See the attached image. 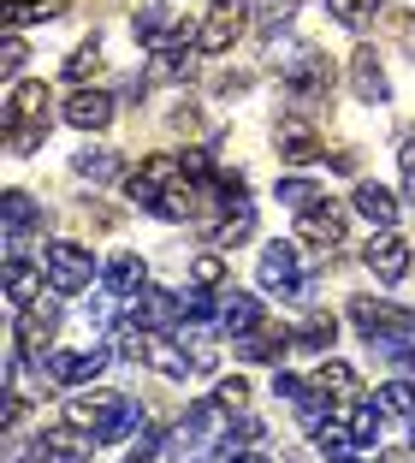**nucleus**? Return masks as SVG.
I'll return each mask as SVG.
<instances>
[{
  "label": "nucleus",
  "mask_w": 415,
  "mask_h": 463,
  "mask_svg": "<svg viewBox=\"0 0 415 463\" xmlns=\"http://www.w3.org/2000/svg\"><path fill=\"white\" fill-rule=\"evenodd\" d=\"M143 286H148V268H143V256H131V250H125V256H113L108 268H101V291H108L113 303L137 298Z\"/></svg>",
  "instance_id": "f3484780"
},
{
  "label": "nucleus",
  "mask_w": 415,
  "mask_h": 463,
  "mask_svg": "<svg viewBox=\"0 0 415 463\" xmlns=\"http://www.w3.org/2000/svg\"><path fill=\"white\" fill-rule=\"evenodd\" d=\"M374 404L386 410V416H415V381H410V374H398V381L374 386Z\"/></svg>",
  "instance_id": "bb28decb"
},
{
  "label": "nucleus",
  "mask_w": 415,
  "mask_h": 463,
  "mask_svg": "<svg viewBox=\"0 0 415 463\" xmlns=\"http://www.w3.org/2000/svg\"><path fill=\"white\" fill-rule=\"evenodd\" d=\"M60 113H66V125H78V131H108V125H113V96H101V90L78 83V90H71V101Z\"/></svg>",
  "instance_id": "4468645a"
},
{
  "label": "nucleus",
  "mask_w": 415,
  "mask_h": 463,
  "mask_svg": "<svg viewBox=\"0 0 415 463\" xmlns=\"http://www.w3.org/2000/svg\"><path fill=\"white\" fill-rule=\"evenodd\" d=\"M291 345H297V339H291V333H273V327H255V333H250V339H238V351H243V356H250V363H279V356H285V351H291Z\"/></svg>",
  "instance_id": "5701e85b"
},
{
  "label": "nucleus",
  "mask_w": 415,
  "mask_h": 463,
  "mask_svg": "<svg viewBox=\"0 0 415 463\" xmlns=\"http://www.w3.org/2000/svg\"><path fill=\"white\" fill-rule=\"evenodd\" d=\"M54 18H66V0H13V6H6V30L54 24Z\"/></svg>",
  "instance_id": "412c9836"
},
{
  "label": "nucleus",
  "mask_w": 415,
  "mask_h": 463,
  "mask_svg": "<svg viewBox=\"0 0 415 463\" xmlns=\"http://www.w3.org/2000/svg\"><path fill=\"white\" fill-rule=\"evenodd\" d=\"M119 351V345H90V351H78L71 356V386H83V381H95L101 368H108V356Z\"/></svg>",
  "instance_id": "7c9ffc66"
},
{
  "label": "nucleus",
  "mask_w": 415,
  "mask_h": 463,
  "mask_svg": "<svg viewBox=\"0 0 415 463\" xmlns=\"http://www.w3.org/2000/svg\"><path fill=\"white\" fill-rule=\"evenodd\" d=\"M255 327H268V321H261V303H255L250 291L226 286V298H220V333H226V339H250Z\"/></svg>",
  "instance_id": "2eb2a0df"
},
{
  "label": "nucleus",
  "mask_w": 415,
  "mask_h": 463,
  "mask_svg": "<svg viewBox=\"0 0 415 463\" xmlns=\"http://www.w3.org/2000/svg\"><path fill=\"white\" fill-rule=\"evenodd\" d=\"M54 327H60V303L54 298H30L24 309H18V321H13V339H18V351H42V345L54 339Z\"/></svg>",
  "instance_id": "f8f14e48"
},
{
  "label": "nucleus",
  "mask_w": 415,
  "mask_h": 463,
  "mask_svg": "<svg viewBox=\"0 0 415 463\" xmlns=\"http://www.w3.org/2000/svg\"><path fill=\"white\" fill-rule=\"evenodd\" d=\"M356 214L368 226H398V196L386 184H356Z\"/></svg>",
  "instance_id": "6ab92c4d"
},
{
  "label": "nucleus",
  "mask_w": 415,
  "mask_h": 463,
  "mask_svg": "<svg viewBox=\"0 0 415 463\" xmlns=\"http://www.w3.org/2000/svg\"><path fill=\"white\" fill-rule=\"evenodd\" d=\"M190 286H202V291H226V256H220V250L196 256V268H190Z\"/></svg>",
  "instance_id": "c756f323"
},
{
  "label": "nucleus",
  "mask_w": 415,
  "mask_h": 463,
  "mask_svg": "<svg viewBox=\"0 0 415 463\" xmlns=\"http://www.w3.org/2000/svg\"><path fill=\"white\" fill-rule=\"evenodd\" d=\"M291 339H297V351H321V356H326V351H333V339H338V321H333L326 309H308L303 327H297Z\"/></svg>",
  "instance_id": "aec40b11"
},
{
  "label": "nucleus",
  "mask_w": 415,
  "mask_h": 463,
  "mask_svg": "<svg viewBox=\"0 0 415 463\" xmlns=\"http://www.w3.org/2000/svg\"><path fill=\"white\" fill-rule=\"evenodd\" d=\"M350 90H356V101H368V108L391 101V83H386V71H380L374 48H356V54H350Z\"/></svg>",
  "instance_id": "dca6fc26"
},
{
  "label": "nucleus",
  "mask_w": 415,
  "mask_h": 463,
  "mask_svg": "<svg viewBox=\"0 0 415 463\" xmlns=\"http://www.w3.org/2000/svg\"><path fill=\"white\" fill-rule=\"evenodd\" d=\"M250 24H255L250 0H214L208 18H202V30H196V48L202 54H231V42H238Z\"/></svg>",
  "instance_id": "39448f33"
},
{
  "label": "nucleus",
  "mask_w": 415,
  "mask_h": 463,
  "mask_svg": "<svg viewBox=\"0 0 415 463\" xmlns=\"http://www.w3.org/2000/svg\"><path fill=\"white\" fill-rule=\"evenodd\" d=\"M30 279H36L30 261L18 256V250H6V303H13V309H24V303H30Z\"/></svg>",
  "instance_id": "c85d7f7f"
},
{
  "label": "nucleus",
  "mask_w": 415,
  "mask_h": 463,
  "mask_svg": "<svg viewBox=\"0 0 415 463\" xmlns=\"http://www.w3.org/2000/svg\"><path fill=\"white\" fill-rule=\"evenodd\" d=\"M308 386H315V392H326V398H356V368H350V363H338V356H326V363H321V374H315V381H308Z\"/></svg>",
  "instance_id": "b1692460"
},
{
  "label": "nucleus",
  "mask_w": 415,
  "mask_h": 463,
  "mask_svg": "<svg viewBox=\"0 0 415 463\" xmlns=\"http://www.w3.org/2000/svg\"><path fill=\"white\" fill-rule=\"evenodd\" d=\"M273 149H279V161H291V166H308V161H321V131L303 119V113H291V119H279L273 125Z\"/></svg>",
  "instance_id": "9b49d317"
},
{
  "label": "nucleus",
  "mask_w": 415,
  "mask_h": 463,
  "mask_svg": "<svg viewBox=\"0 0 415 463\" xmlns=\"http://www.w3.org/2000/svg\"><path fill=\"white\" fill-rule=\"evenodd\" d=\"M362 261H368V273H374V279H386V286H398L403 273L415 268V250H410V238H403V232L380 226L374 238H368V250H362Z\"/></svg>",
  "instance_id": "6e6552de"
},
{
  "label": "nucleus",
  "mask_w": 415,
  "mask_h": 463,
  "mask_svg": "<svg viewBox=\"0 0 415 463\" xmlns=\"http://www.w3.org/2000/svg\"><path fill=\"white\" fill-rule=\"evenodd\" d=\"M119 356H125V363L155 368V374H166V381H190V368H196V356L184 351V339L143 333V327H125V333H119Z\"/></svg>",
  "instance_id": "f03ea898"
},
{
  "label": "nucleus",
  "mask_w": 415,
  "mask_h": 463,
  "mask_svg": "<svg viewBox=\"0 0 415 463\" xmlns=\"http://www.w3.org/2000/svg\"><path fill=\"white\" fill-rule=\"evenodd\" d=\"M125 315H131V327H143V333H173L178 321H184V291L143 286L137 298H125Z\"/></svg>",
  "instance_id": "0eeeda50"
},
{
  "label": "nucleus",
  "mask_w": 415,
  "mask_h": 463,
  "mask_svg": "<svg viewBox=\"0 0 415 463\" xmlns=\"http://www.w3.org/2000/svg\"><path fill=\"white\" fill-rule=\"evenodd\" d=\"M220 463H268V451H231V458H220Z\"/></svg>",
  "instance_id": "a18cd8bd"
},
{
  "label": "nucleus",
  "mask_w": 415,
  "mask_h": 463,
  "mask_svg": "<svg viewBox=\"0 0 415 463\" xmlns=\"http://www.w3.org/2000/svg\"><path fill=\"white\" fill-rule=\"evenodd\" d=\"M48 119H54V90L48 83H13L6 90V149L30 155L48 137Z\"/></svg>",
  "instance_id": "f257e3e1"
},
{
  "label": "nucleus",
  "mask_w": 415,
  "mask_h": 463,
  "mask_svg": "<svg viewBox=\"0 0 415 463\" xmlns=\"http://www.w3.org/2000/svg\"><path fill=\"white\" fill-rule=\"evenodd\" d=\"M24 36H18V30H6V48H0V66H6V78H18V71H24Z\"/></svg>",
  "instance_id": "58836bf2"
},
{
  "label": "nucleus",
  "mask_w": 415,
  "mask_h": 463,
  "mask_svg": "<svg viewBox=\"0 0 415 463\" xmlns=\"http://www.w3.org/2000/svg\"><path fill=\"white\" fill-rule=\"evenodd\" d=\"M261 291H273V298H308V279H303V268H297L291 244L261 250Z\"/></svg>",
  "instance_id": "1a4fd4ad"
},
{
  "label": "nucleus",
  "mask_w": 415,
  "mask_h": 463,
  "mask_svg": "<svg viewBox=\"0 0 415 463\" xmlns=\"http://www.w3.org/2000/svg\"><path fill=\"white\" fill-rule=\"evenodd\" d=\"M410 446H415V416H410Z\"/></svg>",
  "instance_id": "de8ad7c7"
},
{
  "label": "nucleus",
  "mask_w": 415,
  "mask_h": 463,
  "mask_svg": "<svg viewBox=\"0 0 415 463\" xmlns=\"http://www.w3.org/2000/svg\"><path fill=\"white\" fill-rule=\"evenodd\" d=\"M71 173L90 178V184H108V178H119V155L113 149H78L71 155Z\"/></svg>",
  "instance_id": "393cba45"
},
{
  "label": "nucleus",
  "mask_w": 415,
  "mask_h": 463,
  "mask_svg": "<svg viewBox=\"0 0 415 463\" xmlns=\"http://www.w3.org/2000/svg\"><path fill=\"white\" fill-rule=\"evenodd\" d=\"M273 392H279V398H291V404H297V398L308 392V381H297V374H285V368H279V374H273Z\"/></svg>",
  "instance_id": "79ce46f5"
},
{
  "label": "nucleus",
  "mask_w": 415,
  "mask_h": 463,
  "mask_svg": "<svg viewBox=\"0 0 415 463\" xmlns=\"http://www.w3.org/2000/svg\"><path fill=\"white\" fill-rule=\"evenodd\" d=\"M255 439H261V422H255V416H238V422L226 428V439H220V458H231V451H250Z\"/></svg>",
  "instance_id": "f704fd0d"
},
{
  "label": "nucleus",
  "mask_w": 415,
  "mask_h": 463,
  "mask_svg": "<svg viewBox=\"0 0 415 463\" xmlns=\"http://www.w3.org/2000/svg\"><path fill=\"white\" fill-rule=\"evenodd\" d=\"M250 232H255V208H250V203H226V220L214 226V244L231 250L238 238H250Z\"/></svg>",
  "instance_id": "a878e982"
},
{
  "label": "nucleus",
  "mask_w": 415,
  "mask_h": 463,
  "mask_svg": "<svg viewBox=\"0 0 415 463\" xmlns=\"http://www.w3.org/2000/svg\"><path fill=\"white\" fill-rule=\"evenodd\" d=\"M326 13H333L344 30H368L380 18V0H326Z\"/></svg>",
  "instance_id": "cd10ccee"
},
{
  "label": "nucleus",
  "mask_w": 415,
  "mask_h": 463,
  "mask_svg": "<svg viewBox=\"0 0 415 463\" xmlns=\"http://www.w3.org/2000/svg\"><path fill=\"white\" fill-rule=\"evenodd\" d=\"M18 463H60V458H54V451H48V446L36 439V446H30V458H18Z\"/></svg>",
  "instance_id": "c03bdc74"
},
{
  "label": "nucleus",
  "mask_w": 415,
  "mask_h": 463,
  "mask_svg": "<svg viewBox=\"0 0 415 463\" xmlns=\"http://www.w3.org/2000/svg\"><path fill=\"white\" fill-rule=\"evenodd\" d=\"M344 208H333V203H315V208H303V214H297V238H303V244H321V250H338L344 244Z\"/></svg>",
  "instance_id": "ddd939ff"
},
{
  "label": "nucleus",
  "mask_w": 415,
  "mask_h": 463,
  "mask_svg": "<svg viewBox=\"0 0 415 463\" xmlns=\"http://www.w3.org/2000/svg\"><path fill=\"white\" fill-rule=\"evenodd\" d=\"M190 71H196L190 48H161V54H155V66H148V78H190Z\"/></svg>",
  "instance_id": "72a5a7b5"
},
{
  "label": "nucleus",
  "mask_w": 415,
  "mask_h": 463,
  "mask_svg": "<svg viewBox=\"0 0 415 463\" xmlns=\"http://www.w3.org/2000/svg\"><path fill=\"white\" fill-rule=\"evenodd\" d=\"M350 321H356V333L368 345L410 339V333H415V309H398V303H386V298H356V303H350Z\"/></svg>",
  "instance_id": "423d86ee"
},
{
  "label": "nucleus",
  "mask_w": 415,
  "mask_h": 463,
  "mask_svg": "<svg viewBox=\"0 0 415 463\" xmlns=\"http://www.w3.org/2000/svg\"><path fill=\"white\" fill-rule=\"evenodd\" d=\"M279 203H285V208H297V214H303V208L326 203V196H321V184H308V178H279Z\"/></svg>",
  "instance_id": "473e14b6"
},
{
  "label": "nucleus",
  "mask_w": 415,
  "mask_h": 463,
  "mask_svg": "<svg viewBox=\"0 0 415 463\" xmlns=\"http://www.w3.org/2000/svg\"><path fill=\"white\" fill-rule=\"evenodd\" d=\"M95 71H101V42H83V48H71V54H66V78L71 83H90Z\"/></svg>",
  "instance_id": "2f4dec72"
},
{
  "label": "nucleus",
  "mask_w": 415,
  "mask_h": 463,
  "mask_svg": "<svg viewBox=\"0 0 415 463\" xmlns=\"http://www.w3.org/2000/svg\"><path fill=\"white\" fill-rule=\"evenodd\" d=\"M214 398H220L226 410H243V404H250V381H243V374H226V381L214 386Z\"/></svg>",
  "instance_id": "4c0bfd02"
},
{
  "label": "nucleus",
  "mask_w": 415,
  "mask_h": 463,
  "mask_svg": "<svg viewBox=\"0 0 415 463\" xmlns=\"http://www.w3.org/2000/svg\"><path fill=\"white\" fill-rule=\"evenodd\" d=\"M36 220H42V208L30 203L24 191H6V250H18V244H24V232L36 226Z\"/></svg>",
  "instance_id": "4be33fe9"
},
{
  "label": "nucleus",
  "mask_w": 415,
  "mask_h": 463,
  "mask_svg": "<svg viewBox=\"0 0 415 463\" xmlns=\"http://www.w3.org/2000/svg\"><path fill=\"white\" fill-rule=\"evenodd\" d=\"M380 463H415V451H391V458H380Z\"/></svg>",
  "instance_id": "49530a36"
},
{
  "label": "nucleus",
  "mask_w": 415,
  "mask_h": 463,
  "mask_svg": "<svg viewBox=\"0 0 415 463\" xmlns=\"http://www.w3.org/2000/svg\"><path fill=\"white\" fill-rule=\"evenodd\" d=\"M291 13H297V0H255V30H279V24H291Z\"/></svg>",
  "instance_id": "e433bc0d"
},
{
  "label": "nucleus",
  "mask_w": 415,
  "mask_h": 463,
  "mask_svg": "<svg viewBox=\"0 0 415 463\" xmlns=\"http://www.w3.org/2000/svg\"><path fill=\"white\" fill-rule=\"evenodd\" d=\"M184 321H196V327H208V321H220V298L214 291H184Z\"/></svg>",
  "instance_id": "c9c22d12"
},
{
  "label": "nucleus",
  "mask_w": 415,
  "mask_h": 463,
  "mask_svg": "<svg viewBox=\"0 0 415 463\" xmlns=\"http://www.w3.org/2000/svg\"><path fill=\"white\" fill-rule=\"evenodd\" d=\"M279 78H285V96H291L297 113H315L326 96H333V60H326V54H308V48H297V54L285 60Z\"/></svg>",
  "instance_id": "7ed1b4c3"
},
{
  "label": "nucleus",
  "mask_w": 415,
  "mask_h": 463,
  "mask_svg": "<svg viewBox=\"0 0 415 463\" xmlns=\"http://www.w3.org/2000/svg\"><path fill=\"white\" fill-rule=\"evenodd\" d=\"M119 410H125L119 392H90V398H71V404H66V422H71V428H90V434L108 446L113 422H119Z\"/></svg>",
  "instance_id": "9d476101"
},
{
  "label": "nucleus",
  "mask_w": 415,
  "mask_h": 463,
  "mask_svg": "<svg viewBox=\"0 0 415 463\" xmlns=\"http://www.w3.org/2000/svg\"><path fill=\"white\" fill-rule=\"evenodd\" d=\"M95 273H101V261H95L83 244H66V238H60V244L42 250V279H48L54 298H78V291H90Z\"/></svg>",
  "instance_id": "20e7f679"
},
{
  "label": "nucleus",
  "mask_w": 415,
  "mask_h": 463,
  "mask_svg": "<svg viewBox=\"0 0 415 463\" xmlns=\"http://www.w3.org/2000/svg\"><path fill=\"white\" fill-rule=\"evenodd\" d=\"M18 422H24V398H18V392H6V428L18 434Z\"/></svg>",
  "instance_id": "37998d69"
},
{
  "label": "nucleus",
  "mask_w": 415,
  "mask_h": 463,
  "mask_svg": "<svg viewBox=\"0 0 415 463\" xmlns=\"http://www.w3.org/2000/svg\"><path fill=\"white\" fill-rule=\"evenodd\" d=\"M161 439H166V434H155V428H143V434H137V446L125 451V463H155V451H161Z\"/></svg>",
  "instance_id": "a19ab883"
},
{
  "label": "nucleus",
  "mask_w": 415,
  "mask_h": 463,
  "mask_svg": "<svg viewBox=\"0 0 415 463\" xmlns=\"http://www.w3.org/2000/svg\"><path fill=\"white\" fill-rule=\"evenodd\" d=\"M374 351H386L391 363H398V374H410V381H415V345H403V339H380Z\"/></svg>",
  "instance_id": "ea45409f"
},
{
  "label": "nucleus",
  "mask_w": 415,
  "mask_h": 463,
  "mask_svg": "<svg viewBox=\"0 0 415 463\" xmlns=\"http://www.w3.org/2000/svg\"><path fill=\"white\" fill-rule=\"evenodd\" d=\"M42 446L54 451L60 463H90V451L101 446V439L83 434V428H71V422H60V428H48V434H42Z\"/></svg>",
  "instance_id": "a211bd4d"
}]
</instances>
